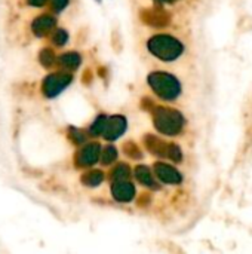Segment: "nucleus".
Returning <instances> with one entry per match:
<instances>
[{"label": "nucleus", "instance_id": "obj_19", "mask_svg": "<svg viewBox=\"0 0 252 254\" xmlns=\"http://www.w3.org/2000/svg\"><path fill=\"white\" fill-rule=\"evenodd\" d=\"M68 39H70L68 33L65 30H62V28H58V30L52 31L49 40H50V45L53 48H64L68 43Z\"/></svg>", "mask_w": 252, "mask_h": 254}, {"label": "nucleus", "instance_id": "obj_2", "mask_svg": "<svg viewBox=\"0 0 252 254\" xmlns=\"http://www.w3.org/2000/svg\"><path fill=\"white\" fill-rule=\"evenodd\" d=\"M153 113V124L154 128L168 137H174L178 135L183 128H184V116L175 110V109H169V107H162V106H154L151 109Z\"/></svg>", "mask_w": 252, "mask_h": 254}, {"label": "nucleus", "instance_id": "obj_23", "mask_svg": "<svg viewBox=\"0 0 252 254\" xmlns=\"http://www.w3.org/2000/svg\"><path fill=\"white\" fill-rule=\"evenodd\" d=\"M24 1L31 7H42L49 3V0H24Z\"/></svg>", "mask_w": 252, "mask_h": 254}, {"label": "nucleus", "instance_id": "obj_5", "mask_svg": "<svg viewBox=\"0 0 252 254\" xmlns=\"http://www.w3.org/2000/svg\"><path fill=\"white\" fill-rule=\"evenodd\" d=\"M73 82V74L67 71H55L48 74L42 82V94L46 98H55Z\"/></svg>", "mask_w": 252, "mask_h": 254}, {"label": "nucleus", "instance_id": "obj_11", "mask_svg": "<svg viewBox=\"0 0 252 254\" xmlns=\"http://www.w3.org/2000/svg\"><path fill=\"white\" fill-rule=\"evenodd\" d=\"M132 173H134L135 180L140 185H143L144 188H149L151 190H159L160 189V185L154 180L153 171L150 170V167H147V165H137Z\"/></svg>", "mask_w": 252, "mask_h": 254}, {"label": "nucleus", "instance_id": "obj_9", "mask_svg": "<svg viewBox=\"0 0 252 254\" xmlns=\"http://www.w3.org/2000/svg\"><path fill=\"white\" fill-rule=\"evenodd\" d=\"M56 25V18L52 15V13H40L37 15L31 24H30V30L34 36L37 37H45V36H49L52 34L53 28Z\"/></svg>", "mask_w": 252, "mask_h": 254}, {"label": "nucleus", "instance_id": "obj_8", "mask_svg": "<svg viewBox=\"0 0 252 254\" xmlns=\"http://www.w3.org/2000/svg\"><path fill=\"white\" fill-rule=\"evenodd\" d=\"M126 129H128V119L123 115H113L108 116L107 127L102 135L107 141H116L126 132Z\"/></svg>", "mask_w": 252, "mask_h": 254}, {"label": "nucleus", "instance_id": "obj_6", "mask_svg": "<svg viewBox=\"0 0 252 254\" xmlns=\"http://www.w3.org/2000/svg\"><path fill=\"white\" fill-rule=\"evenodd\" d=\"M101 149H102V146L98 141L85 143V144L79 146V149L76 150V153L73 156L74 167L77 170H85V168L94 167L100 161Z\"/></svg>", "mask_w": 252, "mask_h": 254}, {"label": "nucleus", "instance_id": "obj_18", "mask_svg": "<svg viewBox=\"0 0 252 254\" xmlns=\"http://www.w3.org/2000/svg\"><path fill=\"white\" fill-rule=\"evenodd\" d=\"M67 135L70 138V141L76 146H82L86 143V138L89 137L88 132L85 129H80V128H76V127H68L67 129Z\"/></svg>", "mask_w": 252, "mask_h": 254}, {"label": "nucleus", "instance_id": "obj_10", "mask_svg": "<svg viewBox=\"0 0 252 254\" xmlns=\"http://www.w3.org/2000/svg\"><path fill=\"white\" fill-rule=\"evenodd\" d=\"M153 173L156 174V177L165 183V185H180L183 182V176L181 173L174 168L172 165L166 164V162H162V161H157L154 162L153 165Z\"/></svg>", "mask_w": 252, "mask_h": 254}, {"label": "nucleus", "instance_id": "obj_14", "mask_svg": "<svg viewBox=\"0 0 252 254\" xmlns=\"http://www.w3.org/2000/svg\"><path fill=\"white\" fill-rule=\"evenodd\" d=\"M108 179L110 183H114V182H125V180H129L132 177V168L129 167V164L126 162H120L117 164L110 173L108 176H105Z\"/></svg>", "mask_w": 252, "mask_h": 254}, {"label": "nucleus", "instance_id": "obj_12", "mask_svg": "<svg viewBox=\"0 0 252 254\" xmlns=\"http://www.w3.org/2000/svg\"><path fill=\"white\" fill-rule=\"evenodd\" d=\"M56 63L58 65L62 68V71H74L80 67L82 64V55L74 52V51H70V52H65L59 57H56Z\"/></svg>", "mask_w": 252, "mask_h": 254}, {"label": "nucleus", "instance_id": "obj_3", "mask_svg": "<svg viewBox=\"0 0 252 254\" xmlns=\"http://www.w3.org/2000/svg\"><path fill=\"white\" fill-rule=\"evenodd\" d=\"M147 83L154 95L165 101H174L181 95L180 80L166 71H151L147 76Z\"/></svg>", "mask_w": 252, "mask_h": 254}, {"label": "nucleus", "instance_id": "obj_17", "mask_svg": "<svg viewBox=\"0 0 252 254\" xmlns=\"http://www.w3.org/2000/svg\"><path fill=\"white\" fill-rule=\"evenodd\" d=\"M119 156V150L116 149V146L108 144L104 149H101V155H100V162L102 165H111L113 162H116Z\"/></svg>", "mask_w": 252, "mask_h": 254}, {"label": "nucleus", "instance_id": "obj_20", "mask_svg": "<svg viewBox=\"0 0 252 254\" xmlns=\"http://www.w3.org/2000/svg\"><path fill=\"white\" fill-rule=\"evenodd\" d=\"M39 61L45 68H52L56 61V55L50 48H43L39 54Z\"/></svg>", "mask_w": 252, "mask_h": 254}, {"label": "nucleus", "instance_id": "obj_7", "mask_svg": "<svg viewBox=\"0 0 252 254\" xmlns=\"http://www.w3.org/2000/svg\"><path fill=\"white\" fill-rule=\"evenodd\" d=\"M110 190H111V196L114 201L120 202V204H129L135 199L137 196V190H135V185L131 180H125V182H114L110 185Z\"/></svg>", "mask_w": 252, "mask_h": 254}, {"label": "nucleus", "instance_id": "obj_22", "mask_svg": "<svg viewBox=\"0 0 252 254\" xmlns=\"http://www.w3.org/2000/svg\"><path fill=\"white\" fill-rule=\"evenodd\" d=\"M135 198H137L135 204H137L138 208H147V207L151 205V201H153V198H151V195L149 192H144V193H141V195H138Z\"/></svg>", "mask_w": 252, "mask_h": 254}, {"label": "nucleus", "instance_id": "obj_1", "mask_svg": "<svg viewBox=\"0 0 252 254\" xmlns=\"http://www.w3.org/2000/svg\"><path fill=\"white\" fill-rule=\"evenodd\" d=\"M146 49L149 54L160 61L171 63L178 60L184 52V45L174 36L159 33L153 34L146 42Z\"/></svg>", "mask_w": 252, "mask_h": 254}, {"label": "nucleus", "instance_id": "obj_4", "mask_svg": "<svg viewBox=\"0 0 252 254\" xmlns=\"http://www.w3.org/2000/svg\"><path fill=\"white\" fill-rule=\"evenodd\" d=\"M143 144L146 146V149L153 156L171 159L174 162H181L183 161V152H181L180 146L174 144V143H166L165 140H162L157 135L146 134L143 137Z\"/></svg>", "mask_w": 252, "mask_h": 254}, {"label": "nucleus", "instance_id": "obj_24", "mask_svg": "<svg viewBox=\"0 0 252 254\" xmlns=\"http://www.w3.org/2000/svg\"><path fill=\"white\" fill-rule=\"evenodd\" d=\"M157 1H162V3H172V1H175V0H157Z\"/></svg>", "mask_w": 252, "mask_h": 254}, {"label": "nucleus", "instance_id": "obj_21", "mask_svg": "<svg viewBox=\"0 0 252 254\" xmlns=\"http://www.w3.org/2000/svg\"><path fill=\"white\" fill-rule=\"evenodd\" d=\"M48 4H49L52 13H61V12H64L68 7L70 0H49Z\"/></svg>", "mask_w": 252, "mask_h": 254}, {"label": "nucleus", "instance_id": "obj_16", "mask_svg": "<svg viewBox=\"0 0 252 254\" xmlns=\"http://www.w3.org/2000/svg\"><path fill=\"white\" fill-rule=\"evenodd\" d=\"M122 152H123V155H125L126 158H129V159H132V161H141L143 156H144L141 147H140L135 141H132V140H126V141L122 144Z\"/></svg>", "mask_w": 252, "mask_h": 254}, {"label": "nucleus", "instance_id": "obj_13", "mask_svg": "<svg viewBox=\"0 0 252 254\" xmlns=\"http://www.w3.org/2000/svg\"><path fill=\"white\" fill-rule=\"evenodd\" d=\"M105 180V174L102 170H97V168H92V170H88L85 171L82 176H80V183L86 188H98L104 183Z\"/></svg>", "mask_w": 252, "mask_h": 254}, {"label": "nucleus", "instance_id": "obj_15", "mask_svg": "<svg viewBox=\"0 0 252 254\" xmlns=\"http://www.w3.org/2000/svg\"><path fill=\"white\" fill-rule=\"evenodd\" d=\"M107 121H108L107 115H104V113L98 115L94 119V122L91 124V127L88 129V135L89 137H100V135H102L104 131H105V127H107Z\"/></svg>", "mask_w": 252, "mask_h": 254}]
</instances>
